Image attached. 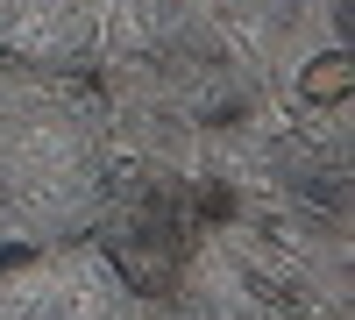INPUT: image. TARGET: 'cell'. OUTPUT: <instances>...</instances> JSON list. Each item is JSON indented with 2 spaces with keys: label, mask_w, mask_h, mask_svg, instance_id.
<instances>
[{
  "label": "cell",
  "mask_w": 355,
  "mask_h": 320,
  "mask_svg": "<svg viewBox=\"0 0 355 320\" xmlns=\"http://www.w3.org/2000/svg\"><path fill=\"white\" fill-rule=\"evenodd\" d=\"M348 85H355L348 50H327V57H313V71H306V85H299V93H306L313 107H327V100H348Z\"/></svg>",
  "instance_id": "cell-2"
},
{
  "label": "cell",
  "mask_w": 355,
  "mask_h": 320,
  "mask_svg": "<svg viewBox=\"0 0 355 320\" xmlns=\"http://www.w3.org/2000/svg\"><path fill=\"white\" fill-rule=\"evenodd\" d=\"M114 264H121V278L135 285V292H171L178 271H185V242H178L171 228H150V235L114 242Z\"/></svg>",
  "instance_id": "cell-1"
}]
</instances>
